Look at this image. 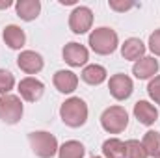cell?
<instances>
[{"mask_svg":"<svg viewBox=\"0 0 160 158\" xmlns=\"http://www.w3.org/2000/svg\"><path fill=\"white\" fill-rule=\"evenodd\" d=\"M60 117L67 126L78 128L88 121V104L80 97H71L60 106Z\"/></svg>","mask_w":160,"mask_h":158,"instance_id":"1","label":"cell"},{"mask_svg":"<svg viewBox=\"0 0 160 158\" xmlns=\"http://www.w3.org/2000/svg\"><path fill=\"white\" fill-rule=\"evenodd\" d=\"M119 45L118 39V34L112 30V28H106V26H101V28H95L91 34H89V47L91 50H95L97 54L101 56H106V54H112Z\"/></svg>","mask_w":160,"mask_h":158,"instance_id":"2","label":"cell"},{"mask_svg":"<svg viewBox=\"0 0 160 158\" xmlns=\"http://www.w3.org/2000/svg\"><path fill=\"white\" fill-rule=\"evenodd\" d=\"M28 141L32 145L34 155L39 158H52L60 149L56 136H52L50 132H43V130L28 134Z\"/></svg>","mask_w":160,"mask_h":158,"instance_id":"3","label":"cell"},{"mask_svg":"<svg viewBox=\"0 0 160 158\" xmlns=\"http://www.w3.org/2000/svg\"><path fill=\"white\" fill-rule=\"evenodd\" d=\"M101 125L106 132L110 134H119L128 125V114L123 106H110L102 112L101 116Z\"/></svg>","mask_w":160,"mask_h":158,"instance_id":"4","label":"cell"},{"mask_svg":"<svg viewBox=\"0 0 160 158\" xmlns=\"http://www.w3.org/2000/svg\"><path fill=\"white\" fill-rule=\"evenodd\" d=\"M22 117V102L17 95H2L0 97V119L8 125H15Z\"/></svg>","mask_w":160,"mask_h":158,"instance_id":"5","label":"cell"},{"mask_svg":"<svg viewBox=\"0 0 160 158\" xmlns=\"http://www.w3.org/2000/svg\"><path fill=\"white\" fill-rule=\"evenodd\" d=\"M93 24V11L86 6H77L69 15V28L73 34H86Z\"/></svg>","mask_w":160,"mask_h":158,"instance_id":"6","label":"cell"},{"mask_svg":"<svg viewBox=\"0 0 160 158\" xmlns=\"http://www.w3.org/2000/svg\"><path fill=\"white\" fill-rule=\"evenodd\" d=\"M108 89H110V93H112L114 99H118V101H125V99H128V97L132 95L134 86H132V80L128 78L127 75H121L119 73V75L110 77Z\"/></svg>","mask_w":160,"mask_h":158,"instance_id":"7","label":"cell"},{"mask_svg":"<svg viewBox=\"0 0 160 158\" xmlns=\"http://www.w3.org/2000/svg\"><path fill=\"white\" fill-rule=\"evenodd\" d=\"M63 54V60L65 63H69L71 67H80V65H86V62L89 60V54H88V48L80 43H67L62 50Z\"/></svg>","mask_w":160,"mask_h":158,"instance_id":"8","label":"cell"},{"mask_svg":"<svg viewBox=\"0 0 160 158\" xmlns=\"http://www.w3.org/2000/svg\"><path fill=\"white\" fill-rule=\"evenodd\" d=\"M43 91H45V86H43V82L38 80V78L26 77V78H22L19 82V93H21V97H22L24 101H28V102L39 101L41 95H43Z\"/></svg>","mask_w":160,"mask_h":158,"instance_id":"9","label":"cell"},{"mask_svg":"<svg viewBox=\"0 0 160 158\" xmlns=\"http://www.w3.org/2000/svg\"><path fill=\"white\" fill-rule=\"evenodd\" d=\"M17 65L26 75H36L43 69V58H41V54L34 52V50H22L17 58Z\"/></svg>","mask_w":160,"mask_h":158,"instance_id":"10","label":"cell"},{"mask_svg":"<svg viewBox=\"0 0 160 158\" xmlns=\"http://www.w3.org/2000/svg\"><path fill=\"white\" fill-rule=\"evenodd\" d=\"M132 73L138 80H147L153 78L158 73V62L151 56H143L142 60H138L132 67Z\"/></svg>","mask_w":160,"mask_h":158,"instance_id":"11","label":"cell"},{"mask_svg":"<svg viewBox=\"0 0 160 158\" xmlns=\"http://www.w3.org/2000/svg\"><path fill=\"white\" fill-rule=\"evenodd\" d=\"M52 82H54V86H56V89L60 93H73L77 89V86H78V77L73 71L62 69V71H56L54 73Z\"/></svg>","mask_w":160,"mask_h":158,"instance_id":"12","label":"cell"},{"mask_svg":"<svg viewBox=\"0 0 160 158\" xmlns=\"http://www.w3.org/2000/svg\"><path fill=\"white\" fill-rule=\"evenodd\" d=\"M134 117L138 119L142 125L151 126L158 119V110L151 102H147V101H138L134 104Z\"/></svg>","mask_w":160,"mask_h":158,"instance_id":"13","label":"cell"},{"mask_svg":"<svg viewBox=\"0 0 160 158\" xmlns=\"http://www.w3.org/2000/svg\"><path fill=\"white\" fill-rule=\"evenodd\" d=\"M15 11H17V17H21L22 21H34L38 19L41 11V2L39 0H19L15 4Z\"/></svg>","mask_w":160,"mask_h":158,"instance_id":"14","label":"cell"},{"mask_svg":"<svg viewBox=\"0 0 160 158\" xmlns=\"http://www.w3.org/2000/svg\"><path fill=\"white\" fill-rule=\"evenodd\" d=\"M2 37H4V41H6V45H8L9 48H13V50L22 48V47H24V43H26V36H24L22 28H19V26H15V24L6 26V28H4V34H2Z\"/></svg>","mask_w":160,"mask_h":158,"instance_id":"15","label":"cell"},{"mask_svg":"<svg viewBox=\"0 0 160 158\" xmlns=\"http://www.w3.org/2000/svg\"><path fill=\"white\" fill-rule=\"evenodd\" d=\"M143 54H145V45L140 39H136V37H130V39H127L121 45V56L125 60L138 62V60L143 58Z\"/></svg>","mask_w":160,"mask_h":158,"instance_id":"16","label":"cell"},{"mask_svg":"<svg viewBox=\"0 0 160 158\" xmlns=\"http://www.w3.org/2000/svg\"><path fill=\"white\" fill-rule=\"evenodd\" d=\"M82 80L89 86H99L106 80V69L102 65H88L82 71Z\"/></svg>","mask_w":160,"mask_h":158,"instance_id":"17","label":"cell"},{"mask_svg":"<svg viewBox=\"0 0 160 158\" xmlns=\"http://www.w3.org/2000/svg\"><path fill=\"white\" fill-rule=\"evenodd\" d=\"M104 158H125V143L118 138H110L102 143Z\"/></svg>","mask_w":160,"mask_h":158,"instance_id":"18","label":"cell"},{"mask_svg":"<svg viewBox=\"0 0 160 158\" xmlns=\"http://www.w3.org/2000/svg\"><path fill=\"white\" fill-rule=\"evenodd\" d=\"M142 145H143V149L147 151V156L158 158L160 156V132H155V130L145 132Z\"/></svg>","mask_w":160,"mask_h":158,"instance_id":"19","label":"cell"},{"mask_svg":"<svg viewBox=\"0 0 160 158\" xmlns=\"http://www.w3.org/2000/svg\"><path fill=\"white\" fill-rule=\"evenodd\" d=\"M84 153H86L84 145H82L80 141H75V140L65 141V143L58 149V156L60 158H84Z\"/></svg>","mask_w":160,"mask_h":158,"instance_id":"20","label":"cell"},{"mask_svg":"<svg viewBox=\"0 0 160 158\" xmlns=\"http://www.w3.org/2000/svg\"><path fill=\"white\" fill-rule=\"evenodd\" d=\"M125 158H147V151L138 140L125 141Z\"/></svg>","mask_w":160,"mask_h":158,"instance_id":"21","label":"cell"},{"mask_svg":"<svg viewBox=\"0 0 160 158\" xmlns=\"http://www.w3.org/2000/svg\"><path fill=\"white\" fill-rule=\"evenodd\" d=\"M15 86V78L9 71L0 69V95H8Z\"/></svg>","mask_w":160,"mask_h":158,"instance_id":"22","label":"cell"},{"mask_svg":"<svg viewBox=\"0 0 160 158\" xmlns=\"http://www.w3.org/2000/svg\"><path fill=\"white\" fill-rule=\"evenodd\" d=\"M147 93H149V97L160 104V75L158 77H155V78L149 82V86H147Z\"/></svg>","mask_w":160,"mask_h":158,"instance_id":"23","label":"cell"},{"mask_svg":"<svg viewBox=\"0 0 160 158\" xmlns=\"http://www.w3.org/2000/svg\"><path fill=\"white\" fill-rule=\"evenodd\" d=\"M108 6H110V9H114V11H119V13H123V11H128V9H132L136 4L134 2H119V0H110L108 2Z\"/></svg>","mask_w":160,"mask_h":158,"instance_id":"24","label":"cell"},{"mask_svg":"<svg viewBox=\"0 0 160 158\" xmlns=\"http://www.w3.org/2000/svg\"><path fill=\"white\" fill-rule=\"evenodd\" d=\"M149 48H151L153 54L160 56V28L151 34V37H149Z\"/></svg>","mask_w":160,"mask_h":158,"instance_id":"25","label":"cell"},{"mask_svg":"<svg viewBox=\"0 0 160 158\" xmlns=\"http://www.w3.org/2000/svg\"><path fill=\"white\" fill-rule=\"evenodd\" d=\"M11 6V0H6V2H0V9H6Z\"/></svg>","mask_w":160,"mask_h":158,"instance_id":"26","label":"cell"},{"mask_svg":"<svg viewBox=\"0 0 160 158\" xmlns=\"http://www.w3.org/2000/svg\"><path fill=\"white\" fill-rule=\"evenodd\" d=\"M60 4H63V6H73L75 0H60Z\"/></svg>","mask_w":160,"mask_h":158,"instance_id":"27","label":"cell"},{"mask_svg":"<svg viewBox=\"0 0 160 158\" xmlns=\"http://www.w3.org/2000/svg\"><path fill=\"white\" fill-rule=\"evenodd\" d=\"M91 158H101V156H91Z\"/></svg>","mask_w":160,"mask_h":158,"instance_id":"28","label":"cell"},{"mask_svg":"<svg viewBox=\"0 0 160 158\" xmlns=\"http://www.w3.org/2000/svg\"><path fill=\"white\" fill-rule=\"evenodd\" d=\"M158 158H160V156H158Z\"/></svg>","mask_w":160,"mask_h":158,"instance_id":"29","label":"cell"}]
</instances>
